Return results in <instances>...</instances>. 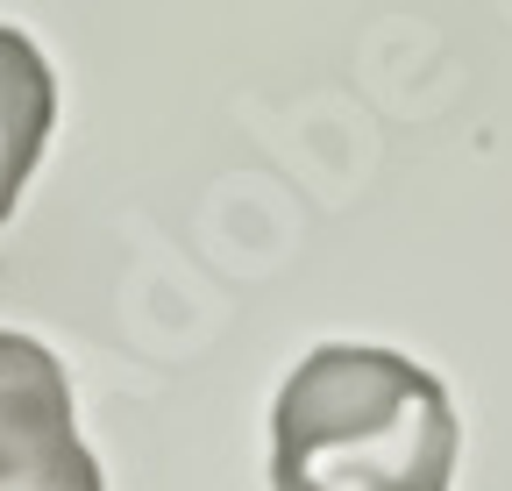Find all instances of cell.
<instances>
[{
  "instance_id": "obj_2",
  "label": "cell",
  "mask_w": 512,
  "mask_h": 491,
  "mask_svg": "<svg viewBox=\"0 0 512 491\" xmlns=\"http://www.w3.org/2000/svg\"><path fill=\"white\" fill-rule=\"evenodd\" d=\"M0 491H100V463L79 442L64 363L36 335L0 328Z\"/></svg>"
},
{
  "instance_id": "obj_1",
  "label": "cell",
  "mask_w": 512,
  "mask_h": 491,
  "mask_svg": "<svg viewBox=\"0 0 512 491\" xmlns=\"http://www.w3.org/2000/svg\"><path fill=\"white\" fill-rule=\"evenodd\" d=\"M456 406L399 349L328 342L278 392L271 491H448Z\"/></svg>"
},
{
  "instance_id": "obj_3",
  "label": "cell",
  "mask_w": 512,
  "mask_h": 491,
  "mask_svg": "<svg viewBox=\"0 0 512 491\" xmlns=\"http://www.w3.org/2000/svg\"><path fill=\"white\" fill-rule=\"evenodd\" d=\"M50 121H57V79L43 65V50L0 22V221L15 214L29 171L50 143Z\"/></svg>"
}]
</instances>
